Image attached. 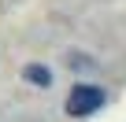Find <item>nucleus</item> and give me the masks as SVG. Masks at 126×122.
<instances>
[{"mask_svg":"<svg viewBox=\"0 0 126 122\" xmlns=\"http://www.w3.org/2000/svg\"><path fill=\"white\" fill-rule=\"evenodd\" d=\"M104 107H108V89L96 85V81H74V89L63 100L67 118H89V115H96Z\"/></svg>","mask_w":126,"mask_h":122,"instance_id":"f257e3e1","label":"nucleus"},{"mask_svg":"<svg viewBox=\"0 0 126 122\" xmlns=\"http://www.w3.org/2000/svg\"><path fill=\"white\" fill-rule=\"evenodd\" d=\"M52 67H45V63H26L22 67V81H30V85H37V89H48L52 85Z\"/></svg>","mask_w":126,"mask_h":122,"instance_id":"f03ea898","label":"nucleus"},{"mask_svg":"<svg viewBox=\"0 0 126 122\" xmlns=\"http://www.w3.org/2000/svg\"><path fill=\"white\" fill-rule=\"evenodd\" d=\"M67 67L71 70H96V59L89 52H67Z\"/></svg>","mask_w":126,"mask_h":122,"instance_id":"7ed1b4c3","label":"nucleus"}]
</instances>
